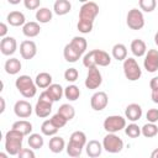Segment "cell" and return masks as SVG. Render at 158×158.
I'll return each instance as SVG.
<instances>
[{"instance_id": "6da1fadb", "label": "cell", "mask_w": 158, "mask_h": 158, "mask_svg": "<svg viewBox=\"0 0 158 158\" xmlns=\"http://www.w3.org/2000/svg\"><path fill=\"white\" fill-rule=\"evenodd\" d=\"M23 135L16 130H10L5 135V151L10 156H17L22 149Z\"/></svg>"}, {"instance_id": "7a4b0ae2", "label": "cell", "mask_w": 158, "mask_h": 158, "mask_svg": "<svg viewBox=\"0 0 158 158\" xmlns=\"http://www.w3.org/2000/svg\"><path fill=\"white\" fill-rule=\"evenodd\" d=\"M15 86L20 91V94L23 98H27V99L33 98L36 95V93H37V86H36L35 80H32V78L30 75H26V74L20 75L16 79Z\"/></svg>"}, {"instance_id": "3957f363", "label": "cell", "mask_w": 158, "mask_h": 158, "mask_svg": "<svg viewBox=\"0 0 158 158\" xmlns=\"http://www.w3.org/2000/svg\"><path fill=\"white\" fill-rule=\"evenodd\" d=\"M53 100L52 98L48 95V93L44 90L41 93L37 102H36V106H35V112L38 117L41 118H44L47 116H49V114L52 112V105H53Z\"/></svg>"}, {"instance_id": "277c9868", "label": "cell", "mask_w": 158, "mask_h": 158, "mask_svg": "<svg viewBox=\"0 0 158 158\" xmlns=\"http://www.w3.org/2000/svg\"><path fill=\"white\" fill-rule=\"evenodd\" d=\"M122 68H123V74H125L126 79H128L130 81H136L142 75V70H141L137 60L132 57H128L123 60Z\"/></svg>"}, {"instance_id": "5b68a950", "label": "cell", "mask_w": 158, "mask_h": 158, "mask_svg": "<svg viewBox=\"0 0 158 158\" xmlns=\"http://www.w3.org/2000/svg\"><path fill=\"white\" fill-rule=\"evenodd\" d=\"M104 130L107 133H116L120 132L121 130H123L126 127V117H122L120 115H111L107 116L104 120Z\"/></svg>"}, {"instance_id": "8992f818", "label": "cell", "mask_w": 158, "mask_h": 158, "mask_svg": "<svg viewBox=\"0 0 158 158\" xmlns=\"http://www.w3.org/2000/svg\"><path fill=\"white\" fill-rule=\"evenodd\" d=\"M99 14V5L94 1H86L81 5L79 10V21L94 23L95 17Z\"/></svg>"}, {"instance_id": "52a82bcc", "label": "cell", "mask_w": 158, "mask_h": 158, "mask_svg": "<svg viewBox=\"0 0 158 158\" xmlns=\"http://www.w3.org/2000/svg\"><path fill=\"white\" fill-rule=\"evenodd\" d=\"M102 148L109 153H118L123 148V141L116 133H107L102 139Z\"/></svg>"}, {"instance_id": "ba28073f", "label": "cell", "mask_w": 158, "mask_h": 158, "mask_svg": "<svg viewBox=\"0 0 158 158\" xmlns=\"http://www.w3.org/2000/svg\"><path fill=\"white\" fill-rule=\"evenodd\" d=\"M126 23L131 30H141L144 26V16L141 10L138 9H131L127 12L126 16Z\"/></svg>"}, {"instance_id": "9c48e42d", "label": "cell", "mask_w": 158, "mask_h": 158, "mask_svg": "<svg viewBox=\"0 0 158 158\" xmlns=\"http://www.w3.org/2000/svg\"><path fill=\"white\" fill-rule=\"evenodd\" d=\"M101 83H102V77H101V73L98 69V67L88 69L86 79H85V83H84L85 86L90 90H94V89H98L101 85Z\"/></svg>"}, {"instance_id": "30bf717a", "label": "cell", "mask_w": 158, "mask_h": 158, "mask_svg": "<svg viewBox=\"0 0 158 158\" xmlns=\"http://www.w3.org/2000/svg\"><path fill=\"white\" fill-rule=\"evenodd\" d=\"M143 67L148 73H154L158 70V49H148L144 60Z\"/></svg>"}, {"instance_id": "8fae6325", "label": "cell", "mask_w": 158, "mask_h": 158, "mask_svg": "<svg viewBox=\"0 0 158 158\" xmlns=\"http://www.w3.org/2000/svg\"><path fill=\"white\" fill-rule=\"evenodd\" d=\"M109 104V96L105 91H96L93 94L90 99V106L95 111H101L104 110Z\"/></svg>"}, {"instance_id": "7c38bea8", "label": "cell", "mask_w": 158, "mask_h": 158, "mask_svg": "<svg viewBox=\"0 0 158 158\" xmlns=\"http://www.w3.org/2000/svg\"><path fill=\"white\" fill-rule=\"evenodd\" d=\"M33 110L35 109H32L31 104L28 101H26V100H19L14 105V112L20 118H27V117H30Z\"/></svg>"}, {"instance_id": "4fadbf2b", "label": "cell", "mask_w": 158, "mask_h": 158, "mask_svg": "<svg viewBox=\"0 0 158 158\" xmlns=\"http://www.w3.org/2000/svg\"><path fill=\"white\" fill-rule=\"evenodd\" d=\"M37 53V46L31 40H25L20 44V54L23 59H32Z\"/></svg>"}, {"instance_id": "5bb4252c", "label": "cell", "mask_w": 158, "mask_h": 158, "mask_svg": "<svg viewBox=\"0 0 158 158\" xmlns=\"http://www.w3.org/2000/svg\"><path fill=\"white\" fill-rule=\"evenodd\" d=\"M17 49V42L14 37L6 36L5 38H1L0 42V51L4 56H11Z\"/></svg>"}, {"instance_id": "9a60e30c", "label": "cell", "mask_w": 158, "mask_h": 158, "mask_svg": "<svg viewBox=\"0 0 158 158\" xmlns=\"http://www.w3.org/2000/svg\"><path fill=\"white\" fill-rule=\"evenodd\" d=\"M125 117L131 122L138 121L142 117V107H141V105L135 104V102L127 105V107L125 109Z\"/></svg>"}, {"instance_id": "2e32d148", "label": "cell", "mask_w": 158, "mask_h": 158, "mask_svg": "<svg viewBox=\"0 0 158 158\" xmlns=\"http://www.w3.org/2000/svg\"><path fill=\"white\" fill-rule=\"evenodd\" d=\"M102 143H100L99 141L96 139H91L86 143L85 146V151H86V154L90 157V158H98L101 152H102Z\"/></svg>"}, {"instance_id": "e0dca14e", "label": "cell", "mask_w": 158, "mask_h": 158, "mask_svg": "<svg viewBox=\"0 0 158 158\" xmlns=\"http://www.w3.org/2000/svg\"><path fill=\"white\" fill-rule=\"evenodd\" d=\"M41 32V27H40V23L38 22H35V21H30V22H26L22 27V33L28 37V38H33L36 36H38Z\"/></svg>"}, {"instance_id": "ac0fdd59", "label": "cell", "mask_w": 158, "mask_h": 158, "mask_svg": "<svg viewBox=\"0 0 158 158\" xmlns=\"http://www.w3.org/2000/svg\"><path fill=\"white\" fill-rule=\"evenodd\" d=\"M6 20L14 27H19V26H22L23 27V25L26 23V17H25V15L21 11H11L7 15Z\"/></svg>"}, {"instance_id": "d6986e66", "label": "cell", "mask_w": 158, "mask_h": 158, "mask_svg": "<svg viewBox=\"0 0 158 158\" xmlns=\"http://www.w3.org/2000/svg\"><path fill=\"white\" fill-rule=\"evenodd\" d=\"M94 51V58H95V64L96 67H107L111 63V57L109 56L107 52L102 49H93Z\"/></svg>"}, {"instance_id": "ffe728a7", "label": "cell", "mask_w": 158, "mask_h": 158, "mask_svg": "<svg viewBox=\"0 0 158 158\" xmlns=\"http://www.w3.org/2000/svg\"><path fill=\"white\" fill-rule=\"evenodd\" d=\"M131 52L135 57H143L147 53V46L144 43V41L136 38L131 42Z\"/></svg>"}, {"instance_id": "44dd1931", "label": "cell", "mask_w": 158, "mask_h": 158, "mask_svg": "<svg viewBox=\"0 0 158 158\" xmlns=\"http://www.w3.org/2000/svg\"><path fill=\"white\" fill-rule=\"evenodd\" d=\"M35 83L36 86L40 89H47L49 85H52V75L47 72H41L36 75Z\"/></svg>"}, {"instance_id": "7402d4cb", "label": "cell", "mask_w": 158, "mask_h": 158, "mask_svg": "<svg viewBox=\"0 0 158 158\" xmlns=\"http://www.w3.org/2000/svg\"><path fill=\"white\" fill-rule=\"evenodd\" d=\"M21 62H20V59H17V58H10V59H7L6 62H5V65H4V69H5V72L7 73V74H10V75H15V74H17L20 70H21Z\"/></svg>"}, {"instance_id": "603a6c76", "label": "cell", "mask_w": 158, "mask_h": 158, "mask_svg": "<svg viewBox=\"0 0 158 158\" xmlns=\"http://www.w3.org/2000/svg\"><path fill=\"white\" fill-rule=\"evenodd\" d=\"M48 148H49V151L53 152V153H60V152L65 148L64 138H63V137H59V136H53V137L49 139Z\"/></svg>"}, {"instance_id": "cb8c5ba5", "label": "cell", "mask_w": 158, "mask_h": 158, "mask_svg": "<svg viewBox=\"0 0 158 158\" xmlns=\"http://www.w3.org/2000/svg\"><path fill=\"white\" fill-rule=\"evenodd\" d=\"M72 10V4L68 1V0H57L53 5V11L54 14L59 15V16H63V15H67L69 11Z\"/></svg>"}, {"instance_id": "d4e9b609", "label": "cell", "mask_w": 158, "mask_h": 158, "mask_svg": "<svg viewBox=\"0 0 158 158\" xmlns=\"http://www.w3.org/2000/svg\"><path fill=\"white\" fill-rule=\"evenodd\" d=\"M11 128L21 132L23 136H27V135L30 136L32 132V123L30 121H26V120H20V121L14 122Z\"/></svg>"}, {"instance_id": "484cf974", "label": "cell", "mask_w": 158, "mask_h": 158, "mask_svg": "<svg viewBox=\"0 0 158 158\" xmlns=\"http://www.w3.org/2000/svg\"><path fill=\"white\" fill-rule=\"evenodd\" d=\"M69 43H70V46H72L77 52H79L81 56L85 53L86 47H88L86 40H85L84 37H81V36H75V37H73Z\"/></svg>"}, {"instance_id": "4316f807", "label": "cell", "mask_w": 158, "mask_h": 158, "mask_svg": "<svg viewBox=\"0 0 158 158\" xmlns=\"http://www.w3.org/2000/svg\"><path fill=\"white\" fill-rule=\"evenodd\" d=\"M63 56H64V59H65L67 62H69V63H75V62L81 57V54H80L79 52H77V51L70 46V43L65 44V47H64V49H63Z\"/></svg>"}, {"instance_id": "83f0119b", "label": "cell", "mask_w": 158, "mask_h": 158, "mask_svg": "<svg viewBox=\"0 0 158 158\" xmlns=\"http://www.w3.org/2000/svg\"><path fill=\"white\" fill-rule=\"evenodd\" d=\"M46 91L48 93V95L52 98L53 101H59L64 95V89L60 86V84H52L46 89Z\"/></svg>"}, {"instance_id": "f1b7e54d", "label": "cell", "mask_w": 158, "mask_h": 158, "mask_svg": "<svg viewBox=\"0 0 158 158\" xmlns=\"http://www.w3.org/2000/svg\"><path fill=\"white\" fill-rule=\"evenodd\" d=\"M52 10H49L48 7H40L36 11V20L40 23H47L52 20Z\"/></svg>"}, {"instance_id": "f546056e", "label": "cell", "mask_w": 158, "mask_h": 158, "mask_svg": "<svg viewBox=\"0 0 158 158\" xmlns=\"http://www.w3.org/2000/svg\"><path fill=\"white\" fill-rule=\"evenodd\" d=\"M112 57L116 59V60H125L127 58V48L125 44L122 43H116L114 47H112Z\"/></svg>"}, {"instance_id": "4dcf8cb0", "label": "cell", "mask_w": 158, "mask_h": 158, "mask_svg": "<svg viewBox=\"0 0 158 158\" xmlns=\"http://www.w3.org/2000/svg\"><path fill=\"white\" fill-rule=\"evenodd\" d=\"M64 96L65 99H68L69 101H75L79 99L80 96V89L75 85V84H69L65 89H64Z\"/></svg>"}, {"instance_id": "1f68e13d", "label": "cell", "mask_w": 158, "mask_h": 158, "mask_svg": "<svg viewBox=\"0 0 158 158\" xmlns=\"http://www.w3.org/2000/svg\"><path fill=\"white\" fill-rule=\"evenodd\" d=\"M58 114H60L67 121H70L75 116V110L70 104H62L58 109Z\"/></svg>"}, {"instance_id": "d6a6232c", "label": "cell", "mask_w": 158, "mask_h": 158, "mask_svg": "<svg viewBox=\"0 0 158 158\" xmlns=\"http://www.w3.org/2000/svg\"><path fill=\"white\" fill-rule=\"evenodd\" d=\"M69 142H72V143H75V144H78V146H80V147H85L86 146V136H85V133L83 132V131H74L72 135H70V138H69Z\"/></svg>"}, {"instance_id": "836d02e7", "label": "cell", "mask_w": 158, "mask_h": 158, "mask_svg": "<svg viewBox=\"0 0 158 158\" xmlns=\"http://www.w3.org/2000/svg\"><path fill=\"white\" fill-rule=\"evenodd\" d=\"M27 142H28L30 148H32V149H40V148H42V146L44 143L43 137L40 133H31L28 136Z\"/></svg>"}, {"instance_id": "e575fe53", "label": "cell", "mask_w": 158, "mask_h": 158, "mask_svg": "<svg viewBox=\"0 0 158 158\" xmlns=\"http://www.w3.org/2000/svg\"><path fill=\"white\" fill-rule=\"evenodd\" d=\"M157 133H158V127L156 123L148 122V123L143 125V127L141 128V135H143L147 138H152V137L157 136Z\"/></svg>"}, {"instance_id": "d590c367", "label": "cell", "mask_w": 158, "mask_h": 158, "mask_svg": "<svg viewBox=\"0 0 158 158\" xmlns=\"http://www.w3.org/2000/svg\"><path fill=\"white\" fill-rule=\"evenodd\" d=\"M41 132L44 136H54L58 132V128L51 122V120H46L43 121V123L41 125Z\"/></svg>"}, {"instance_id": "8d00e7d4", "label": "cell", "mask_w": 158, "mask_h": 158, "mask_svg": "<svg viewBox=\"0 0 158 158\" xmlns=\"http://www.w3.org/2000/svg\"><path fill=\"white\" fill-rule=\"evenodd\" d=\"M65 151L68 153L69 157H73V158H78L80 157L81 154V151H83V147L75 144V143H72V142H68L67 147H65Z\"/></svg>"}, {"instance_id": "74e56055", "label": "cell", "mask_w": 158, "mask_h": 158, "mask_svg": "<svg viewBox=\"0 0 158 158\" xmlns=\"http://www.w3.org/2000/svg\"><path fill=\"white\" fill-rule=\"evenodd\" d=\"M125 133L130 138H137L141 135V127H138V125H136L135 122H132V123H130L128 126L125 127Z\"/></svg>"}, {"instance_id": "f35d334b", "label": "cell", "mask_w": 158, "mask_h": 158, "mask_svg": "<svg viewBox=\"0 0 158 158\" xmlns=\"http://www.w3.org/2000/svg\"><path fill=\"white\" fill-rule=\"evenodd\" d=\"M138 5H139V9L143 10L144 12H152L157 6V1L156 0H139Z\"/></svg>"}, {"instance_id": "ab89813d", "label": "cell", "mask_w": 158, "mask_h": 158, "mask_svg": "<svg viewBox=\"0 0 158 158\" xmlns=\"http://www.w3.org/2000/svg\"><path fill=\"white\" fill-rule=\"evenodd\" d=\"M49 120H51V122H52V123H53L58 130H59V128H62V127H64V126L67 125V122H68V121H67V120H65L60 114H58V112H57V114H54Z\"/></svg>"}, {"instance_id": "60d3db41", "label": "cell", "mask_w": 158, "mask_h": 158, "mask_svg": "<svg viewBox=\"0 0 158 158\" xmlns=\"http://www.w3.org/2000/svg\"><path fill=\"white\" fill-rule=\"evenodd\" d=\"M83 65L86 67L88 69L96 67V64H95V58H94V51H90V52H88V53L84 56V58H83Z\"/></svg>"}, {"instance_id": "b9f144b4", "label": "cell", "mask_w": 158, "mask_h": 158, "mask_svg": "<svg viewBox=\"0 0 158 158\" xmlns=\"http://www.w3.org/2000/svg\"><path fill=\"white\" fill-rule=\"evenodd\" d=\"M79 77V72L75 68H68L64 72V79L69 83H74Z\"/></svg>"}, {"instance_id": "7bdbcfd3", "label": "cell", "mask_w": 158, "mask_h": 158, "mask_svg": "<svg viewBox=\"0 0 158 158\" xmlns=\"http://www.w3.org/2000/svg\"><path fill=\"white\" fill-rule=\"evenodd\" d=\"M93 26H94V23L85 22V21H78V23H77V28L81 33H89V32H91L93 31Z\"/></svg>"}, {"instance_id": "ee69618b", "label": "cell", "mask_w": 158, "mask_h": 158, "mask_svg": "<svg viewBox=\"0 0 158 158\" xmlns=\"http://www.w3.org/2000/svg\"><path fill=\"white\" fill-rule=\"evenodd\" d=\"M146 118L151 123L158 122V109H149L146 114Z\"/></svg>"}, {"instance_id": "f6af8a7d", "label": "cell", "mask_w": 158, "mask_h": 158, "mask_svg": "<svg viewBox=\"0 0 158 158\" xmlns=\"http://www.w3.org/2000/svg\"><path fill=\"white\" fill-rule=\"evenodd\" d=\"M17 158H36V154L32 148H22L17 154Z\"/></svg>"}, {"instance_id": "bcb514c9", "label": "cell", "mask_w": 158, "mask_h": 158, "mask_svg": "<svg viewBox=\"0 0 158 158\" xmlns=\"http://www.w3.org/2000/svg\"><path fill=\"white\" fill-rule=\"evenodd\" d=\"M23 5L26 9L28 10H36L40 7L41 5V0H25L23 1Z\"/></svg>"}, {"instance_id": "7dc6e473", "label": "cell", "mask_w": 158, "mask_h": 158, "mask_svg": "<svg viewBox=\"0 0 158 158\" xmlns=\"http://www.w3.org/2000/svg\"><path fill=\"white\" fill-rule=\"evenodd\" d=\"M149 88H151V90H157L158 89V77H154V78L151 79Z\"/></svg>"}, {"instance_id": "c3c4849f", "label": "cell", "mask_w": 158, "mask_h": 158, "mask_svg": "<svg viewBox=\"0 0 158 158\" xmlns=\"http://www.w3.org/2000/svg\"><path fill=\"white\" fill-rule=\"evenodd\" d=\"M6 33H7V26H6V23L1 22L0 23V36L2 38H5L6 37Z\"/></svg>"}, {"instance_id": "681fc988", "label": "cell", "mask_w": 158, "mask_h": 158, "mask_svg": "<svg viewBox=\"0 0 158 158\" xmlns=\"http://www.w3.org/2000/svg\"><path fill=\"white\" fill-rule=\"evenodd\" d=\"M151 99H152V101H153V102L158 104V89H157V90H152Z\"/></svg>"}, {"instance_id": "f907efd6", "label": "cell", "mask_w": 158, "mask_h": 158, "mask_svg": "<svg viewBox=\"0 0 158 158\" xmlns=\"http://www.w3.org/2000/svg\"><path fill=\"white\" fill-rule=\"evenodd\" d=\"M0 114H2L5 111V99L4 98H0Z\"/></svg>"}, {"instance_id": "816d5d0a", "label": "cell", "mask_w": 158, "mask_h": 158, "mask_svg": "<svg viewBox=\"0 0 158 158\" xmlns=\"http://www.w3.org/2000/svg\"><path fill=\"white\" fill-rule=\"evenodd\" d=\"M151 158H158V148H156V149L151 153Z\"/></svg>"}, {"instance_id": "f5cc1de1", "label": "cell", "mask_w": 158, "mask_h": 158, "mask_svg": "<svg viewBox=\"0 0 158 158\" xmlns=\"http://www.w3.org/2000/svg\"><path fill=\"white\" fill-rule=\"evenodd\" d=\"M0 158H9V157H7V153H5V152H0Z\"/></svg>"}, {"instance_id": "db71d44e", "label": "cell", "mask_w": 158, "mask_h": 158, "mask_svg": "<svg viewBox=\"0 0 158 158\" xmlns=\"http://www.w3.org/2000/svg\"><path fill=\"white\" fill-rule=\"evenodd\" d=\"M154 43L158 46V31L156 32V35H154Z\"/></svg>"}, {"instance_id": "11a10c76", "label": "cell", "mask_w": 158, "mask_h": 158, "mask_svg": "<svg viewBox=\"0 0 158 158\" xmlns=\"http://www.w3.org/2000/svg\"><path fill=\"white\" fill-rule=\"evenodd\" d=\"M9 2H10V4H19L20 1H16V0H9Z\"/></svg>"}, {"instance_id": "9f6ffc18", "label": "cell", "mask_w": 158, "mask_h": 158, "mask_svg": "<svg viewBox=\"0 0 158 158\" xmlns=\"http://www.w3.org/2000/svg\"><path fill=\"white\" fill-rule=\"evenodd\" d=\"M78 158H80V157H78Z\"/></svg>"}]
</instances>
